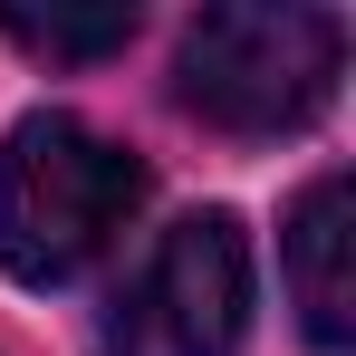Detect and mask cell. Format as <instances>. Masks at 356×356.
I'll list each match as a JSON object with an SVG mask.
<instances>
[{"mask_svg":"<svg viewBox=\"0 0 356 356\" xmlns=\"http://www.w3.org/2000/svg\"><path fill=\"white\" fill-rule=\"evenodd\" d=\"M145 202V164L77 116H29L0 145V270L29 289H58L87 260H106Z\"/></svg>","mask_w":356,"mask_h":356,"instance_id":"obj_1","label":"cell"},{"mask_svg":"<svg viewBox=\"0 0 356 356\" xmlns=\"http://www.w3.org/2000/svg\"><path fill=\"white\" fill-rule=\"evenodd\" d=\"M347 67V19L308 0H232L183 29V106L232 135H280L327 106Z\"/></svg>","mask_w":356,"mask_h":356,"instance_id":"obj_2","label":"cell"},{"mask_svg":"<svg viewBox=\"0 0 356 356\" xmlns=\"http://www.w3.org/2000/svg\"><path fill=\"white\" fill-rule=\"evenodd\" d=\"M241 318H250V241L232 212H193L116 289L97 356H232Z\"/></svg>","mask_w":356,"mask_h":356,"instance_id":"obj_3","label":"cell"},{"mask_svg":"<svg viewBox=\"0 0 356 356\" xmlns=\"http://www.w3.org/2000/svg\"><path fill=\"white\" fill-rule=\"evenodd\" d=\"M347 250H356V193H347V174H318L298 193V212H289V289H298V318H308L318 347H347L356 337Z\"/></svg>","mask_w":356,"mask_h":356,"instance_id":"obj_4","label":"cell"},{"mask_svg":"<svg viewBox=\"0 0 356 356\" xmlns=\"http://www.w3.org/2000/svg\"><path fill=\"white\" fill-rule=\"evenodd\" d=\"M0 29L29 49V58H116L135 39V10H29V0H0Z\"/></svg>","mask_w":356,"mask_h":356,"instance_id":"obj_5","label":"cell"}]
</instances>
